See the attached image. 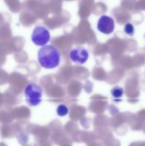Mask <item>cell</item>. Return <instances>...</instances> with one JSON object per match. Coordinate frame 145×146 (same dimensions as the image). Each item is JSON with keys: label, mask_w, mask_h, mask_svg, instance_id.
<instances>
[{"label": "cell", "mask_w": 145, "mask_h": 146, "mask_svg": "<svg viewBox=\"0 0 145 146\" xmlns=\"http://www.w3.org/2000/svg\"><path fill=\"white\" fill-rule=\"evenodd\" d=\"M38 61L40 66L45 69H53L61 62V52L54 45H45L38 52Z\"/></svg>", "instance_id": "cell-1"}, {"label": "cell", "mask_w": 145, "mask_h": 146, "mask_svg": "<svg viewBox=\"0 0 145 146\" xmlns=\"http://www.w3.org/2000/svg\"><path fill=\"white\" fill-rule=\"evenodd\" d=\"M24 96L28 105L38 106L42 102L43 89L37 84L30 83L26 86L24 90Z\"/></svg>", "instance_id": "cell-2"}, {"label": "cell", "mask_w": 145, "mask_h": 146, "mask_svg": "<svg viewBox=\"0 0 145 146\" xmlns=\"http://www.w3.org/2000/svg\"><path fill=\"white\" fill-rule=\"evenodd\" d=\"M32 41L38 46H45L50 40V33L48 28L44 26L36 27L32 33Z\"/></svg>", "instance_id": "cell-3"}, {"label": "cell", "mask_w": 145, "mask_h": 146, "mask_svg": "<svg viewBox=\"0 0 145 146\" xmlns=\"http://www.w3.org/2000/svg\"><path fill=\"white\" fill-rule=\"evenodd\" d=\"M69 59L79 65L85 64L89 59V52L88 50L82 46L73 47L69 51Z\"/></svg>", "instance_id": "cell-4"}, {"label": "cell", "mask_w": 145, "mask_h": 146, "mask_svg": "<svg viewBox=\"0 0 145 146\" xmlns=\"http://www.w3.org/2000/svg\"><path fill=\"white\" fill-rule=\"evenodd\" d=\"M115 21L109 15H102L97 21V30L106 35L111 34L115 30Z\"/></svg>", "instance_id": "cell-5"}, {"label": "cell", "mask_w": 145, "mask_h": 146, "mask_svg": "<svg viewBox=\"0 0 145 146\" xmlns=\"http://www.w3.org/2000/svg\"><path fill=\"white\" fill-rule=\"evenodd\" d=\"M56 114L61 117L66 116L68 114V108L64 104H60L56 109Z\"/></svg>", "instance_id": "cell-6"}, {"label": "cell", "mask_w": 145, "mask_h": 146, "mask_svg": "<svg viewBox=\"0 0 145 146\" xmlns=\"http://www.w3.org/2000/svg\"><path fill=\"white\" fill-rule=\"evenodd\" d=\"M111 94L114 98H120L123 96L124 94V90L123 88L120 87V86H115L111 90Z\"/></svg>", "instance_id": "cell-7"}, {"label": "cell", "mask_w": 145, "mask_h": 146, "mask_svg": "<svg viewBox=\"0 0 145 146\" xmlns=\"http://www.w3.org/2000/svg\"><path fill=\"white\" fill-rule=\"evenodd\" d=\"M124 32H125L127 35L132 36V35L134 34V32H135V29H134L133 25H132L131 22L126 23V25L124 26Z\"/></svg>", "instance_id": "cell-8"}]
</instances>
